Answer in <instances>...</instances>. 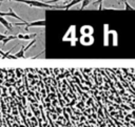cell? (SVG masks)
I'll use <instances>...</instances> for the list:
<instances>
[{
  "label": "cell",
  "instance_id": "1",
  "mask_svg": "<svg viewBox=\"0 0 135 127\" xmlns=\"http://www.w3.org/2000/svg\"><path fill=\"white\" fill-rule=\"evenodd\" d=\"M8 1H15L20 3H25L31 7H40V8H47V9H64V5H54V4H47L45 2H41L38 0H8Z\"/></svg>",
  "mask_w": 135,
  "mask_h": 127
},
{
  "label": "cell",
  "instance_id": "2",
  "mask_svg": "<svg viewBox=\"0 0 135 127\" xmlns=\"http://www.w3.org/2000/svg\"><path fill=\"white\" fill-rule=\"evenodd\" d=\"M12 25H14V26H24V27H25V31H27L30 27H34V26H37V27L45 26V21H44V20H38V21H34V22H27V21H24V22L13 23Z\"/></svg>",
  "mask_w": 135,
  "mask_h": 127
},
{
  "label": "cell",
  "instance_id": "3",
  "mask_svg": "<svg viewBox=\"0 0 135 127\" xmlns=\"http://www.w3.org/2000/svg\"><path fill=\"white\" fill-rule=\"evenodd\" d=\"M37 36V34H18L16 35L17 39H22V40H31V39H35Z\"/></svg>",
  "mask_w": 135,
  "mask_h": 127
},
{
  "label": "cell",
  "instance_id": "4",
  "mask_svg": "<svg viewBox=\"0 0 135 127\" xmlns=\"http://www.w3.org/2000/svg\"><path fill=\"white\" fill-rule=\"evenodd\" d=\"M0 23H1L7 30H13V25H12V23L8 22V21H6V20L4 19V17H1V16H0Z\"/></svg>",
  "mask_w": 135,
  "mask_h": 127
},
{
  "label": "cell",
  "instance_id": "5",
  "mask_svg": "<svg viewBox=\"0 0 135 127\" xmlns=\"http://www.w3.org/2000/svg\"><path fill=\"white\" fill-rule=\"evenodd\" d=\"M82 0H72L70 3H68V5H64V9H70L71 7H73L74 5H77L78 3H80Z\"/></svg>",
  "mask_w": 135,
  "mask_h": 127
},
{
  "label": "cell",
  "instance_id": "6",
  "mask_svg": "<svg viewBox=\"0 0 135 127\" xmlns=\"http://www.w3.org/2000/svg\"><path fill=\"white\" fill-rule=\"evenodd\" d=\"M24 52H25V51H24V46H21L20 50H19L18 52H16V54H15L14 56L16 57V59H17V58H24V57H25Z\"/></svg>",
  "mask_w": 135,
  "mask_h": 127
},
{
  "label": "cell",
  "instance_id": "7",
  "mask_svg": "<svg viewBox=\"0 0 135 127\" xmlns=\"http://www.w3.org/2000/svg\"><path fill=\"white\" fill-rule=\"evenodd\" d=\"M14 39H17L16 38V35H9V36H6L5 37V39L2 41V44H3V46L8 42V41H11V40H14Z\"/></svg>",
  "mask_w": 135,
  "mask_h": 127
},
{
  "label": "cell",
  "instance_id": "8",
  "mask_svg": "<svg viewBox=\"0 0 135 127\" xmlns=\"http://www.w3.org/2000/svg\"><path fill=\"white\" fill-rule=\"evenodd\" d=\"M92 1H93V0H82V1H81V2H82V4H81L80 9H81V10H82V9H84V8H85V7H86V6L92 2Z\"/></svg>",
  "mask_w": 135,
  "mask_h": 127
},
{
  "label": "cell",
  "instance_id": "9",
  "mask_svg": "<svg viewBox=\"0 0 135 127\" xmlns=\"http://www.w3.org/2000/svg\"><path fill=\"white\" fill-rule=\"evenodd\" d=\"M122 2L124 3V9H130V10H133V9H134V7H132V6L128 3V1H127V0H123Z\"/></svg>",
  "mask_w": 135,
  "mask_h": 127
},
{
  "label": "cell",
  "instance_id": "10",
  "mask_svg": "<svg viewBox=\"0 0 135 127\" xmlns=\"http://www.w3.org/2000/svg\"><path fill=\"white\" fill-rule=\"evenodd\" d=\"M35 43H36V39H34V40H33V41H31V42H30V43H28L26 46H24V51H26V50H27V49H28V48H30L32 45H34Z\"/></svg>",
  "mask_w": 135,
  "mask_h": 127
},
{
  "label": "cell",
  "instance_id": "11",
  "mask_svg": "<svg viewBox=\"0 0 135 127\" xmlns=\"http://www.w3.org/2000/svg\"><path fill=\"white\" fill-rule=\"evenodd\" d=\"M58 1H61V0H49V1H45V3H47V4H54V3L58 2Z\"/></svg>",
  "mask_w": 135,
  "mask_h": 127
},
{
  "label": "cell",
  "instance_id": "12",
  "mask_svg": "<svg viewBox=\"0 0 135 127\" xmlns=\"http://www.w3.org/2000/svg\"><path fill=\"white\" fill-rule=\"evenodd\" d=\"M104 0H96V1H94L93 2V5H96V4H100V3H102Z\"/></svg>",
  "mask_w": 135,
  "mask_h": 127
},
{
  "label": "cell",
  "instance_id": "13",
  "mask_svg": "<svg viewBox=\"0 0 135 127\" xmlns=\"http://www.w3.org/2000/svg\"><path fill=\"white\" fill-rule=\"evenodd\" d=\"M5 35H3V34H0V41H3L4 39H5Z\"/></svg>",
  "mask_w": 135,
  "mask_h": 127
},
{
  "label": "cell",
  "instance_id": "14",
  "mask_svg": "<svg viewBox=\"0 0 135 127\" xmlns=\"http://www.w3.org/2000/svg\"><path fill=\"white\" fill-rule=\"evenodd\" d=\"M2 1H3V0H0V2H2Z\"/></svg>",
  "mask_w": 135,
  "mask_h": 127
}]
</instances>
